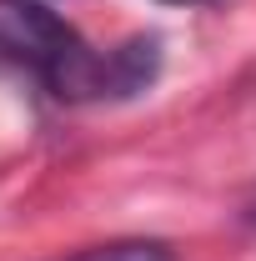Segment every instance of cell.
<instances>
[{
	"label": "cell",
	"mask_w": 256,
	"mask_h": 261,
	"mask_svg": "<svg viewBox=\"0 0 256 261\" xmlns=\"http://www.w3.org/2000/svg\"><path fill=\"white\" fill-rule=\"evenodd\" d=\"M0 61L31 70L56 100L106 96V56H96L70 20L35 0H0Z\"/></svg>",
	"instance_id": "6da1fadb"
},
{
	"label": "cell",
	"mask_w": 256,
	"mask_h": 261,
	"mask_svg": "<svg viewBox=\"0 0 256 261\" xmlns=\"http://www.w3.org/2000/svg\"><path fill=\"white\" fill-rule=\"evenodd\" d=\"M56 261H176V251L156 236H121V241H100V246H86Z\"/></svg>",
	"instance_id": "7a4b0ae2"
},
{
	"label": "cell",
	"mask_w": 256,
	"mask_h": 261,
	"mask_svg": "<svg viewBox=\"0 0 256 261\" xmlns=\"http://www.w3.org/2000/svg\"><path fill=\"white\" fill-rule=\"evenodd\" d=\"M166 5H206V0H166Z\"/></svg>",
	"instance_id": "3957f363"
}]
</instances>
